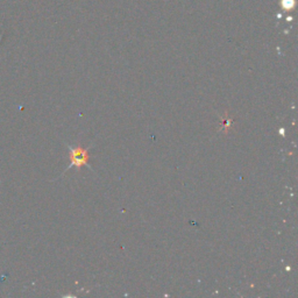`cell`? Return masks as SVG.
Wrapping results in <instances>:
<instances>
[{
  "label": "cell",
  "mask_w": 298,
  "mask_h": 298,
  "mask_svg": "<svg viewBox=\"0 0 298 298\" xmlns=\"http://www.w3.org/2000/svg\"><path fill=\"white\" fill-rule=\"evenodd\" d=\"M69 159L70 164L68 166L66 171H68L71 168H76L77 170H81L82 167H88L90 170L93 171V168L90 166V154L89 148H84L81 143L77 146H69Z\"/></svg>",
  "instance_id": "6da1fadb"
}]
</instances>
